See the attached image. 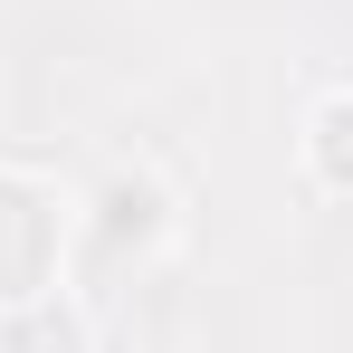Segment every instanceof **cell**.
I'll use <instances>...</instances> for the list:
<instances>
[{
    "mask_svg": "<svg viewBox=\"0 0 353 353\" xmlns=\"http://www.w3.org/2000/svg\"><path fill=\"white\" fill-rule=\"evenodd\" d=\"M315 163H325V181H334V191H353V96L315 115Z\"/></svg>",
    "mask_w": 353,
    "mask_h": 353,
    "instance_id": "cell-1",
    "label": "cell"
}]
</instances>
